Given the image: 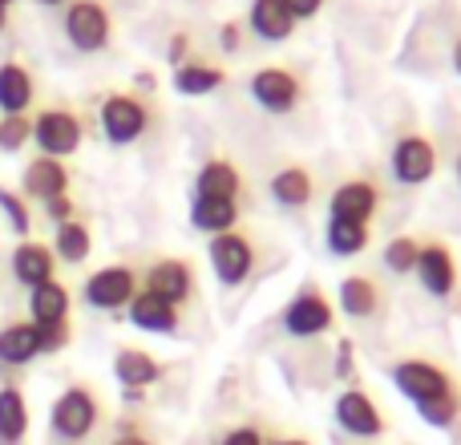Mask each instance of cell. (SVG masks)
Segmentation results:
<instances>
[{
	"mask_svg": "<svg viewBox=\"0 0 461 445\" xmlns=\"http://www.w3.org/2000/svg\"><path fill=\"white\" fill-rule=\"evenodd\" d=\"M45 215L53 219L57 227H61V222H69V219H77V215H73V199H69V195H61V199L45 203Z\"/></svg>",
	"mask_w": 461,
	"mask_h": 445,
	"instance_id": "39",
	"label": "cell"
},
{
	"mask_svg": "<svg viewBox=\"0 0 461 445\" xmlns=\"http://www.w3.org/2000/svg\"><path fill=\"white\" fill-rule=\"evenodd\" d=\"M239 191H243V175H239L235 162H227V159L203 162L199 178H194V195H203V199H235L239 203Z\"/></svg>",
	"mask_w": 461,
	"mask_h": 445,
	"instance_id": "21",
	"label": "cell"
},
{
	"mask_svg": "<svg viewBox=\"0 0 461 445\" xmlns=\"http://www.w3.org/2000/svg\"><path fill=\"white\" fill-rule=\"evenodd\" d=\"M0 5H5V8H8V5H13V0H0Z\"/></svg>",
	"mask_w": 461,
	"mask_h": 445,
	"instance_id": "48",
	"label": "cell"
},
{
	"mask_svg": "<svg viewBox=\"0 0 461 445\" xmlns=\"http://www.w3.org/2000/svg\"><path fill=\"white\" fill-rule=\"evenodd\" d=\"M279 5H284L287 13L295 16V21H312V16L324 8V0H279Z\"/></svg>",
	"mask_w": 461,
	"mask_h": 445,
	"instance_id": "38",
	"label": "cell"
},
{
	"mask_svg": "<svg viewBox=\"0 0 461 445\" xmlns=\"http://www.w3.org/2000/svg\"><path fill=\"white\" fill-rule=\"evenodd\" d=\"M191 222H194L199 231H211V235L235 231V222H239V203H235V199H203V195H194Z\"/></svg>",
	"mask_w": 461,
	"mask_h": 445,
	"instance_id": "28",
	"label": "cell"
},
{
	"mask_svg": "<svg viewBox=\"0 0 461 445\" xmlns=\"http://www.w3.org/2000/svg\"><path fill=\"white\" fill-rule=\"evenodd\" d=\"M219 445H267V438H263L259 425H235L219 438Z\"/></svg>",
	"mask_w": 461,
	"mask_h": 445,
	"instance_id": "36",
	"label": "cell"
},
{
	"mask_svg": "<svg viewBox=\"0 0 461 445\" xmlns=\"http://www.w3.org/2000/svg\"><path fill=\"white\" fill-rule=\"evenodd\" d=\"M324 243H328V251L332 255L348 259V255H360L368 247V227L365 222H348V219H328Z\"/></svg>",
	"mask_w": 461,
	"mask_h": 445,
	"instance_id": "30",
	"label": "cell"
},
{
	"mask_svg": "<svg viewBox=\"0 0 461 445\" xmlns=\"http://www.w3.org/2000/svg\"><path fill=\"white\" fill-rule=\"evenodd\" d=\"M454 69H457V73H461V37H457V41H454Z\"/></svg>",
	"mask_w": 461,
	"mask_h": 445,
	"instance_id": "44",
	"label": "cell"
},
{
	"mask_svg": "<svg viewBox=\"0 0 461 445\" xmlns=\"http://www.w3.org/2000/svg\"><path fill=\"white\" fill-rule=\"evenodd\" d=\"M438 175V146L425 134H405L393 146V178L405 186H421Z\"/></svg>",
	"mask_w": 461,
	"mask_h": 445,
	"instance_id": "11",
	"label": "cell"
},
{
	"mask_svg": "<svg viewBox=\"0 0 461 445\" xmlns=\"http://www.w3.org/2000/svg\"><path fill=\"white\" fill-rule=\"evenodd\" d=\"M130 324L142 328V332H158V336H170L178 332V320H183V308H175L170 300H162V295L154 292H138L134 300H130Z\"/></svg>",
	"mask_w": 461,
	"mask_h": 445,
	"instance_id": "14",
	"label": "cell"
},
{
	"mask_svg": "<svg viewBox=\"0 0 461 445\" xmlns=\"http://www.w3.org/2000/svg\"><path fill=\"white\" fill-rule=\"evenodd\" d=\"M186 49H191V41H186V32H178V37H175V45H170V61H178V65H183V53H186Z\"/></svg>",
	"mask_w": 461,
	"mask_h": 445,
	"instance_id": "42",
	"label": "cell"
},
{
	"mask_svg": "<svg viewBox=\"0 0 461 445\" xmlns=\"http://www.w3.org/2000/svg\"><path fill=\"white\" fill-rule=\"evenodd\" d=\"M146 292H154V295H162V300H170L175 308H183L194 295V268L186 259H178V255L154 259L150 268H146Z\"/></svg>",
	"mask_w": 461,
	"mask_h": 445,
	"instance_id": "12",
	"label": "cell"
},
{
	"mask_svg": "<svg viewBox=\"0 0 461 445\" xmlns=\"http://www.w3.org/2000/svg\"><path fill=\"white\" fill-rule=\"evenodd\" d=\"M211 271L219 276L223 287H239L251 279L255 271V243L243 231H223L211 239Z\"/></svg>",
	"mask_w": 461,
	"mask_h": 445,
	"instance_id": "8",
	"label": "cell"
},
{
	"mask_svg": "<svg viewBox=\"0 0 461 445\" xmlns=\"http://www.w3.org/2000/svg\"><path fill=\"white\" fill-rule=\"evenodd\" d=\"M0 211L8 215V222H13L16 235H29V231H32L29 207H24V195H16V191H8V186H0Z\"/></svg>",
	"mask_w": 461,
	"mask_h": 445,
	"instance_id": "34",
	"label": "cell"
},
{
	"mask_svg": "<svg viewBox=\"0 0 461 445\" xmlns=\"http://www.w3.org/2000/svg\"><path fill=\"white\" fill-rule=\"evenodd\" d=\"M24 195L37 203H53V199H61V195H69V170H65V162L37 154V159L24 167Z\"/></svg>",
	"mask_w": 461,
	"mask_h": 445,
	"instance_id": "16",
	"label": "cell"
},
{
	"mask_svg": "<svg viewBox=\"0 0 461 445\" xmlns=\"http://www.w3.org/2000/svg\"><path fill=\"white\" fill-rule=\"evenodd\" d=\"M53 271H57L53 247L37 243V239H24V243H16V251H13V276H16V284H24L32 292V287L49 284V279H53Z\"/></svg>",
	"mask_w": 461,
	"mask_h": 445,
	"instance_id": "18",
	"label": "cell"
},
{
	"mask_svg": "<svg viewBox=\"0 0 461 445\" xmlns=\"http://www.w3.org/2000/svg\"><path fill=\"white\" fill-rule=\"evenodd\" d=\"M97 118H102V130L113 146H130L150 130V105L134 94H110L97 110Z\"/></svg>",
	"mask_w": 461,
	"mask_h": 445,
	"instance_id": "5",
	"label": "cell"
},
{
	"mask_svg": "<svg viewBox=\"0 0 461 445\" xmlns=\"http://www.w3.org/2000/svg\"><path fill=\"white\" fill-rule=\"evenodd\" d=\"M113 377H118L122 389H134V393H146L150 385H158L167 377L158 357H150L146 349H118L113 357Z\"/></svg>",
	"mask_w": 461,
	"mask_h": 445,
	"instance_id": "15",
	"label": "cell"
},
{
	"mask_svg": "<svg viewBox=\"0 0 461 445\" xmlns=\"http://www.w3.org/2000/svg\"><path fill=\"white\" fill-rule=\"evenodd\" d=\"M69 304H73L69 287L49 279V284L29 292V316H32V324H65L69 320Z\"/></svg>",
	"mask_w": 461,
	"mask_h": 445,
	"instance_id": "25",
	"label": "cell"
},
{
	"mask_svg": "<svg viewBox=\"0 0 461 445\" xmlns=\"http://www.w3.org/2000/svg\"><path fill=\"white\" fill-rule=\"evenodd\" d=\"M417 279L429 295L446 300L457 287V259L446 243H421V255H417Z\"/></svg>",
	"mask_w": 461,
	"mask_h": 445,
	"instance_id": "13",
	"label": "cell"
},
{
	"mask_svg": "<svg viewBox=\"0 0 461 445\" xmlns=\"http://www.w3.org/2000/svg\"><path fill=\"white\" fill-rule=\"evenodd\" d=\"M336 304H340L344 316L368 320V316H376V308H381V287H376V279H368V276H348V279H340Z\"/></svg>",
	"mask_w": 461,
	"mask_h": 445,
	"instance_id": "22",
	"label": "cell"
},
{
	"mask_svg": "<svg viewBox=\"0 0 461 445\" xmlns=\"http://www.w3.org/2000/svg\"><path fill=\"white\" fill-rule=\"evenodd\" d=\"M41 357V344H37V324L32 320H13V324L0 328V365H32Z\"/></svg>",
	"mask_w": 461,
	"mask_h": 445,
	"instance_id": "20",
	"label": "cell"
},
{
	"mask_svg": "<svg viewBox=\"0 0 461 445\" xmlns=\"http://www.w3.org/2000/svg\"><path fill=\"white\" fill-rule=\"evenodd\" d=\"M247 24H251V32L259 41H267V45H279V41H287L295 32V16L287 13L279 0H251Z\"/></svg>",
	"mask_w": 461,
	"mask_h": 445,
	"instance_id": "19",
	"label": "cell"
},
{
	"mask_svg": "<svg viewBox=\"0 0 461 445\" xmlns=\"http://www.w3.org/2000/svg\"><path fill=\"white\" fill-rule=\"evenodd\" d=\"M65 37L81 53H102L113 37V16L102 0H73L65 8Z\"/></svg>",
	"mask_w": 461,
	"mask_h": 445,
	"instance_id": "3",
	"label": "cell"
},
{
	"mask_svg": "<svg viewBox=\"0 0 461 445\" xmlns=\"http://www.w3.org/2000/svg\"><path fill=\"white\" fill-rule=\"evenodd\" d=\"M32 142L41 146L45 159H69V154H77L81 142H86V126H81V118L73 110L49 105V110H41L37 118H32Z\"/></svg>",
	"mask_w": 461,
	"mask_h": 445,
	"instance_id": "2",
	"label": "cell"
},
{
	"mask_svg": "<svg viewBox=\"0 0 461 445\" xmlns=\"http://www.w3.org/2000/svg\"><path fill=\"white\" fill-rule=\"evenodd\" d=\"M89 251H94V235H89V227L81 219H69L57 227L53 235V255L65 263H86Z\"/></svg>",
	"mask_w": 461,
	"mask_h": 445,
	"instance_id": "29",
	"label": "cell"
},
{
	"mask_svg": "<svg viewBox=\"0 0 461 445\" xmlns=\"http://www.w3.org/2000/svg\"><path fill=\"white\" fill-rule=\"evenodd\" d=\"M417 413H421V422L433 425V430H449V425H457V417H461V393L449 389L433 401H421Z\"/></svg>",
	"mask_w": 461,
	"mask_h": 445,
	"instance_id": "31",
	"label": "cell"
},
{
	"mask_svg": "<svg viewBox=\"0 0 461 445\" xmlns=\"http://www.w3.org/2000/svg\"><path fill=\"white\" fill-rule=\"evenodd\" d=\"M332 324H336L332 300H328L316 284H303L300 292L287 300V308H284V328H287V336H295V341L324 336Z\"/></svg>",
	"mask_w": 461,
	"mask_h": 445,
	"instance_id": "4",
	"label": "cell"
},
{
	"mask_svg": "<svg viewBox=\"0 0 461 445\" xmlns=\"http://www.w3.org/2000/svg\"><path fill=\"white\" fill-rule=\"evenodd\" d=\"M332 417H336V425H340L348 438H360V441H373V438H381L384 433V413H381V405H376L373 397H368L365 389H344L340 397H336V405H332Z\"/></svg>",
	"mask_w": 461,
	"mask_h": 445,
	"instance_id": "9",
	"label": "cell"
},
{
	"mask_svg": "<svg viewBox=\"0 0 461 445\" xmlns=\"http://www.w3.org/2000/svg\"><path fill=\"white\" fill-rule=\"evenodd\" d=\"M5 24H8V8L0 5V32H5Z\"/></svg>",
	"mask_w": 461,
	"mask_h": 445,
	"instance_id": "45",
	"label": "cell"
},
{
	"mask_svg": "<svg viewBox=\"0 0 461 445\" xmlns=\"http://www.w3.org/2000/svg\"><path fill=\"white\" fill-rule=\"evenodd\" d=\"M267 191H271V199H276L279 207L300 211V207H308V203H312L316 183H312V175L303 167H284V170H276V175H271Z\"/></svg>",
	"mask_w": 461,
	"mask_h": 445,
	"instance_id": "23",
	"label": "cell"
},
{
	"mask_svg": "<svg viewBox=\"0 0 461 445\" xmlns=\"http://www.w3.org/2000/svg\"><path fill=\"white\" fill-rule=\"evenodd\" d=\"M37 97V86H32V73L16 61H5L0 65V110L8 114H24Z\"/></svg>",
	"mask_w": 461,
	"mask_h": 445,
	"instance_id": "24",
	"label": "cell"
},
{
	"mask_svg": "<svg viewBox=\"0 0 461 445\" xmlns=\"http://www.w3.org/2000/svg\"><path fill=\"white\" fill-rule=\"evenodd\" d=\"M32 5H45V8H53V5H65V0H32Z\"/></svg>",
	"mask_w": 461,
	"mask_h": 445,
	"instance_id": "46",
	"label": "cell"
},
{
	"mask_svg": "<svg viewBox=\"0 0 461 445\" xmlns=\"http://www.w3.org/2000/svg\"><path fill=\"white\" fill-rule=\"evenodd\" d=\"M110 445H154V441L146 438V433H138V430H134V433H118V438H113Z\"/></svg>",
	"mask_w": 461,
	"mask_h": 445,
	"instance_id": "41",
	"label": "cell"
},
{
	"mask_svg": "<svg viewBox=\"0 0 461 445\" xmlns=\"http://www.w3.org/2000/svg\"><path fill=\"white\" fill-rule=\"evenodd\" d=\"M29 438V405L16 385L0 389V445H21Z\"/></svg>",
	"mask_w": 461,
	"mask_h": 445,
	"instance_id": "26",
	"label": "cell"
},
{
	"mask_svg": "<svg viewBox=\"0 0 461 445\" xmlns=\"http://www.w3.org/2000/svg\"><path fill=\"white\" fill-rule=\"evenodd\" d=\"M29 138H32V118L29 114H8V118H0V150L5 154L24 150Z\"/></svg>",
	"mask_w": 461,
	"mask_h": 445,
	"instance_id": "33",
	"label": "cell"
},
{
	"mask_svg": "<svg viewBox=\"0 0 461 445\" xmlns=\"http://www.w3.org/2000/svg\"><path fill=\"white\" fill-rule=\"evenodd\" d=\"M227 81V73L211 61H183L175 69V89L186 97H203V94H215L219 86Z\"/></svg>",
	"mask_w": 461,
	"mask_h": 445,
	"instance_id": "27",
	"label": "cell"
},
{
	"mask_svg": "<svg viewBox=\"0 0 461 445\" xmlns=\"http://www.w3.org/2000/svg\"><path fill=\"white\" fill-rule=\"evenodd\" d=\"M86 304L97 312H122L130 308V300L138 295V271L126 263H110V268H97L86 279Z\"/></svg>",
	"mask_w": 461,
	"mask_h": 445,
	"instance_id": "7",
	"label": "cell"
},
{
	"mask_svg": "<svg viewBox=\"0 0 461 445\" xmlns=\"http://www.w3.org/2000/svg\"><path fill=\"white\" fill-rule=\"evenodd\" d=\"M352 373H357V365H352V341H340L336 344V377L352 381Z\"/></svg>",
	"mask_w": 461,
	"mask_h": 445,
	"instance_id": "37",
	"label": "cell"
},
{
	"mask_svg": "<svg viewBox=\"0 0 461 445\" xmlns=\"http://www.w3.org/2000/svg\"><path fill=\"white\" fill-rule=\"evenodd\" d=\"M457 178H461V154H457Z\"/></svg>",
	"mask_w": 461,
	"mask_h": 445,
	"instance_id": "47",
	"label": "cell"
},
{
	"mask_svg": "<svg viewBox=\"0 0 461 445\" xmlns=\"http://www.w3.org/2000/svg\"><path fill=\"white\" fill-rule=\"evenodd\" d=\"M251 97L267 114H292L295 102L303 97V81L284 65H263L251 73Z\"/></svg>",
	"mask_w": 461,
	"mask_h": 445,
	"instance_id": "10",
	"label": "cell"
},
{
	"mask_svg": "<svg viewBox=\"0 0 461 445\" xmlns=\"http://www.w3.org/2000/svg\"><path fill=\"white\" fill-rule=\"evenodd\" d=\"M69 341H73V328H69V320H65V324H37V344H41V357H53V352L69 349Z\"/></svg>",
	"mask_w": 461,
	"mask_h": 445,
	"instance_id": "35",
	"label": "cell"
},
{
	"mask_svg": "<svg viewBox=\"0 0 461 445\" xmlns=\"http://www.w3.org/2000/svg\"><path fill=\"white\" fill-rule=\"evenodd\" d=\"M267 445H312V441H303V438H276V441H267Z\"/></svg>",
	"mask_w": 461,
	"mask_h": 445,
	"instance_id": "43",
	"label": "cell"
},
{
	"mask_svg": "<svg viewBox=\"0 0 461 445\" xmlns=\"http://www.w3.org/2000/svg\"><path fill=\"white\" fill-rule=\"evenodd\" d=\"M219 41H223V49H227V53H235V49H239V41H243V32H239V24H223V29H219Z\"/></svg>",
	"mask_w": 461,
	"mask_h": 445,
	"instance_id": "40",
	"label": "cell"
},
{
	"mask_svg": "<svg viewBox=\"0 0 461 445\" xmlns=\"http://www.w3.org/2000/svg\"><path fill=\"white\" fill-rule=\"evenodd\" d=\"M97 422H102V405H97V393L89 389V385H69V389L53 401V409H49V430H53V438L73 441V445L86 441L89 433L97 430Z\"/></svg>",
	"mask_w": 461,
	"mask_h": 445,
	"instance_id": "1",
	"label": "cell"
},
{
	"mask_svg": "<svg viewBox=\"0 0 461 445\" xmlns=\"http://www.w3.org/2000/svg\"><path fill=\"white\" fill-rule=\"evenodd\" d=\"M376 207H381V191H376V183H368V178H352V183L336 186V195H332V219L365 222L368 227Z\"/></svg>",
	"mask_w": 461,
	"mask_h": 445,
	"instance_id": "17",
	"label": "cell"
},
{
	"mask_svg": "<svg viewBox=\"0 0 461 445\" xmlns=\"http://www.w3.org/2000/svg\"><path fill=\"white\" fill-rule=\"evenodd\" d=\"M417 255H421V243L413 235H401L384 247V268L397 271V276H413L417 271Z\"/></svg>",
	"mask_w": 461,
	"mask_h": 445,
	"instance_id": "32",
	"label": "cell"
},
{
	"mask_svg": "<svg viewBox=\"0 0 461 445\" xmlns=\"http://www.w3.org/2000/svg\"><path fill=\"white\" fill-rule=\"evenodd\" d=\"M389 377H393V385H397L401 397H409L413 405H421V401H433V397H441V393L457 389L454 377H449L446 368L433 365V360H421V357L397 360Z\"/></svg>",
	"mask_w": 461,
	"mask_h": 445,
	"instance_id": "6",
	"label": "cell"
}]
</instances>
